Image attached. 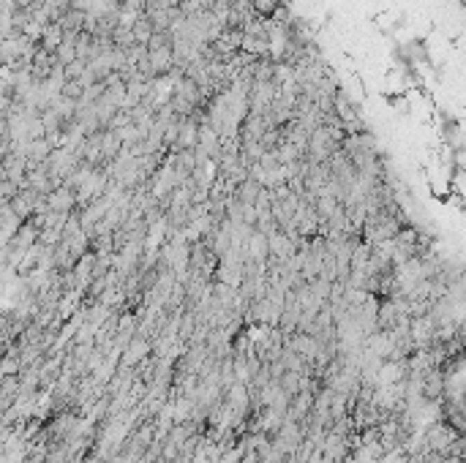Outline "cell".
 Listing matches in <instances>:
<instances>
[{"label":"cell","mask_w":466,"mask_h":463,"mask_svg":"<svg viewBox=\"0 0 466 463\" xmlns=\"http://www.w3.org/2000/svg\"><path fill=\"white\" fill-rule=\"evenodd\" d=\"M131 30H134V39H137V44H145V46L150 44V39L156 36V25H153V19H150L147 14H142L140 19L134 22V28H131Z\"/></svg>","instance_id":"2"},{"label":"cell","mask_w":466,"mask_h":463,"mask_svg":"<svg viewBox=\"0 0 466 463\" xmlns=\"http://www.w3.org/2000/svg\"><path fill=\"white\" fill-rule=\"evenodd\" d=\"M88 95V82L85 79H66L60 85V98L71 101V104H82Z\"/></svg>","instance_id":"1"}]
</instances>
